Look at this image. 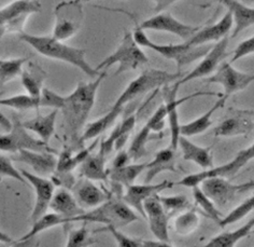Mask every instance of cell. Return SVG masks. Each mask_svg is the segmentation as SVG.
<instances>
[{
	"label": "cell",
	"mask_w": 254,
	"mask_h": 247,
	"mask_svg": "<svg viewBox=\"0 0 254 247\" xmlns=\"http://www.w3.org/2000/svg\"><path fill=\"white\" fill-rule=\"evenodd\" d=\"M181 78V73L173 74L154 68L145 69V71H143L136 79L132 80L126 86L125 90L121 93V95L116 100L112 108L104 117L99 118L92 123H88L85 126V130L81 137L82 143H84L85 141H90V139L93 138H98L99 135L103 134L107 129H109L116 122V120L128 103L132 102V100L145 93L153 91L158 87L168 85Z\"/></svg>",
	"instance_id": "cell-1"
},
{
	"label": "cell",
	"mask_w": 254,
	"mask_h": 247,
	"mask_svg": "<svg viewBox=\"0 0 254 247\" xmlns=\"http://www.w3.org/2000/svg\"><path fill=\"white\" fill-rule=\"evenodd\" d=\"M107 73L103 72L92 82H80L71 94L65 96L62 107V113L65 124L66 136L70 143L72 151L82 149V131L85 130L87 119L95 105L97 91L101 82L106 78ZM84 132V131H83Z\"/></svg>",
	"instance_id": "cell-2"
},
{
	"label": "cell",
	"mask_w": 254,
	"mask_h": 247,
	"mask_svg": "<svg viewBox=\"0 0 254 247\" xmlns=\"http://www.w3.org/2000/svg\"><path fill=\"white\" fill-rule=\"evenodd\" d=\"M20 39L26 42L39 54L77 67L92 79H96L101 74L86 61V51L84 49L70 47L52 36H35L26 34L25 31L20 34Z\"/></svg>",
	"instance_id": "cell-3"
},
{
	"label": "cell",
	"mask_w": 254,
	"mask_h": 247,
	"mask_svg": "<svg viewBox=\"0 0 254 247\" xmlns=\"http://www.w3.org/2000/svg\"><path fill=\"white\" fill-rule=\"evenodd\" d=\"M132 35H134V39L139 47L151 49L162 55L163 58L174 61L177 64L178 69H181L183 66L190 65L193 62L202 59L212 48L211 44L194 47L190 46L188 42L180 44L155 43L149 39L144 30L140 27H137Z\"/></svg>",
	"instance_id": "cell-4"
},
{
	"label": "cell",
	"mask_w": 254,
	"mask_h": 247,
	"mask_svg": "<svg viewBox=\"0 0 254 247\" xmlns=\"http://www.w3.org/2000/svg\"><path fill=\"white\" fill-rule=\"evenodd\" d=\"M139 219L134 210L126 202L118 196H110V199L105 203L86 211L81 216L75 218V221L86 223H100L106 226H112L117 229L128 226Z\"/></svg>",
	"instance_id": "cell-5"
},
{
	"label": "cell",
	"mask_w": 254,
	"mask_h": 247,
	"mask_svg": "<svg viewBox=\"0 0 254 247\" xmlns=\"http://www.w3.org/2000/svg\"><path fill=\"white\" fill-rule=\"evenodd\" d=\"M149 59L141 50V47L134 39V35L130 31H126L120 46L112 54L101 61L96 69L100 72L101 69H108L113 65H119L114 73V76H119L123 73L136 69L148 64Z\"/></svg>",
	"instance_id": "cell-6"
},
{
	"label": "cell",
	"mask_w": 254,
	"mask_h": 247,
	"mask_svg": "<svg viewBox=\"0 0 254 247\" xmlns=\"http://www.w3.org/2000/svg\"><path fill=\"white\" fill-rule=\"evenodd\" d=\"M12 128L5 134L0 135V150L14 155L21 150H31L38 153H52L56 150L51 148L50 145L43 143L41 139L31 136L24 128L23 122L17 115H12Z\"/></svg>",
	"instance_id": "cell-7"
},
{
	"label": "cell",
	"mask_w": 254,
	"mask_h": 247,
	"mask_svg": "<svg viewBox=\"0 0 254 247\" xmlns=\"http://www.w3.org/2000/svg\"><path fill=\"white\" fill-rule=\"evenodd\" d=\"M40 11L39 0H14L0 9V40L5 34H22L29 15Z\"/></svg>",
	"instance_id": "cell-8"
},
{
	"label": "cell",
	"mask_w": 254,
	"mask_h": 247,
	"mask_svg": "<svg viewBox=\"0 0 254 247\" xmlns=\"http://www.w3.org/2000/svg\"><path fill=\"white\" fill-rule=\"evenodd\" d=\"M54 15L55 25L52 37L60 41H65L80 30L84 12L79 0H65L56 5Z\"/></svg>",
	"instance_id": "cell-9"
},
{
	"label": "cell",
	"mask_w": 254,
	"mask_h": 247,
	"mask_svg": "<svg viewBox=\"0 0 254 247\" xmlns=\"http://www.w3.org/2000/svg\"><path fill=\"white\" fill-rule=\"evenodd\" d=\"M252 160H254V143L248 148L240 150L236 157L228 163L220 166H213L209 169H204L199 173L188 175L183 177L181 180L175 182V186L193 188L195 186H199L205 179L211 178V177H224V178L231 177L238 173L241 168Z\"/></svg>",
	"instance_id": "cell-10"
},
{
	"label": "cell",
	"mask_w": 254,
	"mask_h": 247,
	"mask_svg": "<svg viewBox=\"0 0 254 247\" xmlns=\"http://www.w3.org/2000/svg\"><path fill=\"white\" fill-rule=\"evenodd\" d=\"M179 87L180 85L178 84L177 82H175L174 85L171 86H169V84L163 86V97L165 100L164 105L166 107L167 119H168L169 128H170V137H171L170 147L174 150L178 149L179 138L181 136V133H180L181 124L179 122V112H178L179 106L189 99L201 96V95H215V93H211V92H196L194 94L189 95L187 97L178 99L177 94H178V91H179Z\"/></svg>",
	"instance_id": "cell-11"
},
{
	"label": "cell",
	"mask_w": 254,
	"mask_h": 247,
	"mask_svg": "<svg viewBox=\"0 0 254 247\" xmlns=\"http://www.w3.org/2000/svg\"><path fill=\"white\" fill-rule=\"evenodd\" d=\"M254 81V75L238 71L230 62H223L210 77L206 79L208 83H217L223 87V95L227 98L231 95L244 91Z\"/></svg>",
	"instance_id": "cell-12"
},
{
	"label": "cell",
	"mask_w": 254,
	"mask_h": 247,
	"mask_svg": "<svg viewBox=\"0 0 254 247\" xmlns=\"http://www.w3.org/2000/svg\"><path fill=\"white\" fill-rule=\"evenodd\" d=\"M21 173L35 191V205L30 215V221L31 224H34L36 220L48 213L56 186L49 177H42L25 169H21Z\"/></svg>",
	"instance_id": "cell-13"
},
{
	"label": "cell",
	"mask_w": 254,
	"mask_h": 247,
	"mask_svg": "<svg viewBox=\"0 0 254 247\" xmlns=\"http://www.w3.org/2000/svg\"><path fill=\"white\" fill-rule=\"evenodd\" d=\"M228 41H230V37L227 36L222 40L215 42L214 46L210 49V51L202 58L199 64L187 76H184L181 79L176 81L177 83L182 85L195 79L210 77L211 75H213V73L218 71V68L227 56Z\"/></svg>",
	"instance_id": "cell-14"
},
{
	"label": "cell",
	"mask_w": 254,
	"mask_h": 247,
	"mask_svg": "<svg viewBox=\"0 0 254 247\" xmlns=\"http://www.w3.org/2000/svg\"><path fill=\"white\" fill-rule=\"evenodd\" d=\"M138 27H140L143 30L164 31V33L173 34L181 38L186 42L189 41L201 28L200 26H194V25L182 23L168 12L157 13L156 15L142 22Z\"/></svg>",
	"instance_id": "cell-15"
},
{
	"label": "cell",
	"mask_w": 254,
	"mask_h": 247,
	"mask_svg": "<svg viewBox=\"0 0 254 247\" xmlns=\"http://www.w3.org/2000/svg\"><path fill=\"white\" fill-rule=\"evenodd\" d=\"M174 186L175 182L169 180H164L158 183H143V185H136V183H134V185L126 188V191L122 196V199L145 219V213L143 208L144 202L152 198V196L160 194L164 190L173 188Z\"/></svg>",
	"instance_id": "cell-16"
},
{
	"label": "cell",
	"mask_w": 254,
	"mask_h": 247,
	"mask_svg": "<svg viewBox=\"0 0 254 247\" xmlns=\"http://www.w3.org/2000/svg\"><path fill=\"white\" fill-rule=\"evenodd\" d=\"M158 195H154L144 202L143 208L145 219L148 220L152 234L163 242H169V218L164 210Z\"/></svg>",
	"instance_id": "cell-17"
},
{
	"label": "cell",
	"mask_w": 254,
	"mask_h": 247,
	"mask_svg": "<svg viewBox=\"0 0 254 247\" xmlns=\"http://www.w3.org/2000/svg\"><path fill=\"white\" fill-rule=\"evenodd\" d=\"M10 159L27 164L34 169L35 174L42 177H51L57 167L59 159L52 153H38L31 150H21L12 155Z\"/></svg>",
	"instance_id": "cell-18"
},
{
	"label": "cell",
	"mask_w": 254,
	"mask_h": 247,
	"mask_svg": "<svg viewBox=\"0 0 254 247\" xmlns=\"http://www.w3.org/2000/svg\"><path fill=\"white\" fill-rule=\"evenodd\" d=\"M200 185L202 191L213 201L215 205L220 207L232 203L239 193L240 188L239 185L232 183L224 177H211L205 179Z\"/></svg>",
	"instance_id": "cell-19"
},
{
	"label": "cell",
	"mask_w": 254,
	"mask_h": 247,
	"mask_svg": "<svg viewBox=\"0 0 254 247\" xmlns=\"http://www.w3.org/2000/svg\"><path fill=\"white\" fill-rule=\"evenodd\" d=\"M71 191L80 206L85 211L93 210V208L101 205L111 196V194L95 185L93 180L83 178V177L77 180Z\"/></svg>",
	"instance_id": "cell-20"
},
{
	"label": "cell",
	"mask_w": 254,
	"mask_h": 247,
	"mask_svg": "<svg viewBox=\"0 0 254 247\" xmlns=\"http://www.w3.org/2000/svg\"><path fill=\"white\" fill-rule=\"evenodd\" d=\"M233 16L230 11H226V13L221 17L217 23L213 25H209L207 27L200 28L189 41H187L190 46L199 47L206 46L210 42H218L228 36V33L233 27Z\"/></svg>",
	"instance_id": "cell-21"
},
{
	"label": "cell",
	"mask_w": 254,
	"mask_h": 247,
	"mask_svg": "<svg viewBox=\"0 0 254 247\" xmlns=\"http://www.w3.org/2000/svg\"><path fill=\"white\" fill-rule=\"evenodd\" d=\"M250 111H238L237 115L224 119L213 130L215 137H235L247 135L252 131L254 120Z\"/></svg>",
	"instance_id": "cell-22"
},
{
	"label": "cell",
	"mask_w": 254,
	"mask_h": 247,
	"mask_svg": "<svg viewBox=\"0 0 254 247\" xmlns=\"http://www.w3.org/2000/svg\"><path fill=\"white\" fill-rule=\"evenodd\" d=\"M50 210L75 223V218L81 216L86 211L78 203L71 190L60 188L55 190L52 202L50 204Z\"/></svg>",
	"instance_id": "cell-23"
},
{
	"label": "cell",
	"mask_w": 254,
	"mask_h": 247,
	"mask_svg": "<svg viewBox=\"0 0 254 247\" xmlns=\"http://www.w3.org/2000/svg\"><path fill=\"white\" fill-rule=\"evenodd\" d=\"M182 151L183 159L195 163L202 169H209L213 167V156L210 147H201L199 145L190 142L188 137L180 136L179 145Z\"/></svg>",
	"instance_id": "cell-24"
},
{
	"label": "cell",
	"mask_w": 254,
	"mask_h": 247,
	"mask_svg": "<svg viewBox=\"0 0 254 247\" xmlns=\"http://www.w3.org/2000/svg\"><path fill=\"white\" fill-rule=\"evenodd\" d=\"M164 172H178L176 167V150L170 146L168 148L157 151L154 159L147 163L144 183H151L157 175Z\"/></svg>",
	"instance_id": "cell-25"
},
{
	"label": "cell",
	"mask_w": 254,
	"mask_h": 247,
	"mask_svg": "<svg viewBox=\"0 0 254 247\" xmlns=\"http://www.w3.org/2000/svg\"><path fill=\"white\" fill-rule=\"evenodd\" d=\"M217 1L226 7L233 16L235 26L232 38L237 37L241 31L254 25V8L248 7L238 0H217Z\"/></svg>",
	"instance_id": "cell-26"
},
{
	"label": "cell",
	"mask_w": 254,
	"mask_h": 247,
	"mask_svg": "<svg viewBox=\"0 0 254 247\" xmlns=\"http://www.w3.org/2000/svg\"><path fill=\"white\" fill-rule=\"evenodd\" d=\"M226 100H227V97L224 96L223 94H221L217 102H215L212 105L211 108L208 111H206L204 115H201L197 119H195L189 123L181 124V129H180L181 136L192 137L206 132L212 125V116L214 115V112L218 111L221 108H223Z\"/></svg>",
	"instance_id": "cell-27"
},
{
	"label": "cell",
	"mask_w": 254,
	"mask_h": 247,
	"mask_svg": "<svg viewBox=\"0 0 254 247\" xmlns=\"http://www.w3.org/2000/svg\"><path fill=\"white\" fill-rule=\"evenodd\" d=\"M57 113H59V109H54L46 116L38 115L33 119L24 121L23 125L27 131L36 133L39 136V139L49 145L51 138L55 133Z\"/></svg>",
	"instance_id": "cell-28"
},
{
	"label": "cell",
	"mask_w": 254,
	"mask_h": 247,
	"mask_svg": "<svg viewBox=\"0 0 254 247\" xmlns=\"http://www.w3.org/2000/svg\"><path fill=\"white\" fill-rule=\"evenodd\" d=\"M79 173L83 178L93 181H105L108 179L106 168V155L98 150L96 155H90L79 166Z\"/></svg>",
	"instance_id": "cell-29"
},
{
	"label": "cell",
	"mask_w": 254,
	"mask_h": 247,
	"mask_svg": "<svg viewBox=\"0 0 254 247\" xmlns=\"http://www.w3.org/2000/svg\"><path fill=\"white\" fill-rule=\"evenodd\" d=\"M254 229V217L233 231H226L212 238L207 244L201 247H236L241 240L247 238Z\"/></svg>",
	"instance_id": "cell-30"
},
{
	"label": "cell",
	"mask_w": 254,
	"mask_h": 247,
	"mask_svg": "<svg viewBox=\"0 0 254 247\" xmlns=\"http://www.w3.org/2000/svg\"><path fill=\"white\" fill-rule=\"evenodd\" d=\"M147 167V163H132L127 164L123 167L108 169V178L119 187H129L134 185L138 176Z\"/></svg>",
	"instance_id": "cell-31"
},
{
	"label": "cell",
	"mask_w": 254,
	"mask_h": 247,
	"mask_svg": "<svg viewBox=\"0 0 254 247\" xmlns=\"http://www.w3.org/2000/svg\"><path fill=\"white\" fill-rule=\"evenodd\" d=\"M72 223L71 219H68L66 217L62 216V215H59L56 213H47L44 214L42 217H40L38 220H36L34 224H31V229L23 236L21 239L18 240H29L33 238H37L38 234H40L41 232L51 229V228H54L61 225H67Z\"/></svg>",
	"instance_id": "cell-32"
},
{
	"label": "cell",
	"mask_w": 254,
	"mask_h": 247,
	"mask_svg": "<svg viewBox=\"0 0 254 247\" xmlns=\"http://www.w3.org/2000/svg\"><path fill=\"white\" fill-rule=\"evenodd\" d=\"M152 133H154L152 124L149 121H147V123L142 126L141 130L137 133V135L132 139V142L130 144V147L128 149L130 160L136 162L147 156V144L151 141Z\"/></svg>",
	"instance_id": "cell-33"
},
{
	"label": "cell",
	"mask_w": 254,
	"mask_h": 247,
	"mask_svg": "<svg viewBox=\"0 0 254 247\" xmlns=\"http://www.w3.org/2000/svg\"><path fill=\"white\" fill-rule=\"evenodd\" d=\"M193 198L196 205H197L200 210L205 213L208 218L212 219L218 225L221 223L223 217L221 216V212L219 211L218 206L213 203V201L209 198V196L202 191L200 186H195L192 188Z\"/></svg>",
	"instance_id": "cell-34"
},
{
	"label": "cell",
	"mask_w": 254,
	"mask_h": 247,
	"mask_svg": "<svg viewBox=\"0 0 254 247\" xmlns=\"http://www.w3.org/2000/svg\"><path fill=\"white\" fill-rule=\"evenodd\" d=\"M0 106H5L13 108L15 110H31V109H38L41 108L42 100L40 97H34L30 96L28 94H20L14 95V96L5 97L0 99Z\"/></svg>",
	"instance_id": "cell-35"
},
{
	"label": "cell",
	"mask_w": 254,
	"mask_h": 247,
	"mask_svg": "<svg viewBox=\"0 0 254 247\" xmlns=\"http://www.w3.org/2000/svg\"><path fill=\"white\" fill-rule=\"evenodd\" d=\"M200 219L198 214L195 211H184L178 215L175 219V231L179 236H189L197 230L199 227Z\"/></svg>",
	"instance_id": "cell-36"
},
{
	"label": "cell",
	"mask_w": 254,
	"mask_h": 247,
	"mask_svg": "<svg viewBox=\"0 0 254 247\" xmlns=\"http://www.w3.org/2000/svg\"><path fill=\"white\" fill-rule=\"evenodd\" d=\"M43 73L38 69L37 72L24 71L21 74V81L27 94L34 97H40L42 93V82H43Z\"/></svg>",
	"instance_id": "cell-37"
},
{
	"label": "cell",
	"mask_w": 254,
	"mask_h": 247,
	"mask_svg": "<svg viewBox=\"0 0 254 247\" xmlns=\"http://www.w3.org/2000/svg\"><path fill=\"white\" fill-rule=\"evenodd\" d=\"M26 59H13L0 61V83L4 84L13 80L17 76H21L23 65Z\"/></svg>",
	"instance_id": "cell-38"
},
{
	"label": "cell",
	"mask_w": 254,
	"mask_h": 247,
	"mask_svg": "<svg viewBox=\"0 0 254 247\" xmlns=\"http://www.w3.org/2000/svg\"><path fill=\"white\" fill-rule=\"evenodd\" d=\"M253 210H254V193L250 196V198H248L246 201H244L240 205L235 207L234 210L227 215V216L223 217L219 226L221 228H225L227 226L237 223V221L245 218L247 215L250 214Z\"/></svg>",
	"instance_id": "cell-39"
},
{
	"label": "cell",
	"mask_w": 254,
	"mask_h": 247,
	"mask_svg": "<svg viewBox=\"0 0 254 247\" xmlns=\"http://www.w3.org/2000/svg\"><path fill=\"white\" fill-rule=\"evenodd\" d=\"M158 198H160L164 210L166 211L169 216H171V215L175 213H182L190 207V201L188 200L187 196L183 194L168 196L158 195Z\"/></svg>",
	"instance_id": "cell-40"
},
{
	"label": "cell",
	"mask_w": 254,
	"mask_h": 247,
	"mask_svg": "<svg viewBox=\"0 0 254 247\" xmlns=\"http://www.w3.org/2000/svg\"><path fill=\"white\" fill-rule=\"evenodd\" d=\"M96 243L97 241L91 237L90 231L87 230L85 225H83L81 228L69 232L65 247H88Z\"/></svg>",
	"instance_id": "cell-41"
},
{
	"label": "cell",
	"mask_w": 254,
	"mask_h": 247,
	"mask_svg": "<svg viewBox=\"0 0 254 247\" xmlns=\"http://www.w3.org/2000/svg\"><path fill=\"white\" fill-rule=\"evenodd\" d=\"M136 125V116L131 115L124 119L122 122L119 123V136L116 144H114V150H122L130 136V133L134 130Z\"/></svg>",
	"instance_id": "cell-42"
},
{
	"label": "cell",
	"mask_w": 254,
	"mask_h": 247,
	"mask_svg": "<svg viewBox=\"0 0 254 247\" xmlns=\"http://www.w3.org/2000/svg\"><path fill=\"white\" fill-rule=\"evenodd\" d=\"M100 231H107L111 233L113 239L116 240L118 247H144L142 240H138L126 236V234L121 232L119 229L112 226H106L104 229H101Z\"/></svg>",
	"instance_id": "cell-43"
},
{
	"label": "cell",
	"mask_w": 254,
	"mask_h": 247,
	"mask_svg": "<svg viewBox=\"0 0 254 247\" xmlns=\"http://www.w3.org/2000/svg\"><path fill=\"white\" fill-rule=\"evenodd\" d=\"M0 177H10L22 183H27L26 179L24 178L21 170H18L12 163L10 158L0 155Z\"/></svg>",
	"instance_id": "cell-44"
},
{
	"label": "cell",
	"mask_w": 254,
	"mask_h": 247,
	"mask_svg": "<svg viewBox=\"0 0 254 247\" xmlns=\"http://www.w3.org/2000/svg\"><path fill=\"white\" fill-rule=\"evenodd\" d=\"M251 54H254V35L248 39L241 41L236 49L233 51V56L230 61V63H235L241 59L249 56Z\"/></svg>",
	"instance_id": "cell-45"
},
{
	"label": "cell",
	"mask_w": 254,
	"mask_h": 247,
	"mask_svg": "<svg viewBox=\"0 0 254 247\" xmlns=\"http://www.w3.org/2000/svg\"><path fill=\"white\" fill-rule=\"evenodd\" d=\"M130 161V157L128 155V151L125 150H120L118 151V155L114 158V160L112 162V168H118V167H123L127 164H129Z\"/></svg>",
	"instance_id": "cell-46"
},
{
	"label": "cell",
	"mask_w": 254,
	"mask_h": 247,
	"mask_svg": "<svg viewBox=\"0 0 254 247\" xmlns=\"http://www.w3.org/2000/svg\"><path fill=\"white\" fill-rule=\"evenodd\" d=\"M154 2V11L156 13H161V12L166 10L171 4H174L180 0H152Z\"/></svg>",
	"instance_id": "cell-47"
},
{
	"label": "cell",
	"mask_w": 254,
	"mask_h": 247,
	"mask_svg": "<svg viewBox=\"0 0 254 247\" xmlns=\"http://www.w3.org/2000/svg\"><path fill=\"white\" fill-rule=\"evenodd\" d=\"M39 242L36 240V238L29 239V240H15L13 243L11 244V247H38Z\"/></svg>",
	"instance_id": "cell-48"
},
{
	"label": "cell",
	"mask_w": 254,
	"mask_h": 247,
	"mask_svg": "<svg viewBox=\"0 0 254 247\" xmlns=\"http://www.w3.org/2000/svg\"><path fill=\"white\" fill-rule=\"evenodd\" d=\"M144 247H175L169 242H163V241H143Z\"/></svg>",
	"instance_id": "cell-49"
},
{
	"label": "cell",
	"mask_w": 254,
	"mask_h": 247,
	"mask_svg": "<svg viewBox=\"0 0 254 247\" xmlns=\"http://www.w3.org/2000/svg\"><path fill=\"white\" fill-rule=\"evenodd\" d=\"M0 125L5 132H9L12 128V121L3 115L1 110H0Z\"/></svg>",
	"instance_id": "cell-50"
},
{
	"label": "cell",
	"mask_w": 254,
	"mask_h": 247,
	"mask_svg": "<svg viewBox=\"0 0 254 247\" xmlns=\"http://www.w3.org/2000/svg\"><path fill=\"white\" fill-rule=\"evenodd\" d=\"M239 193H245L250 191V190H254V178L247 182L239 183Z\"/></svg>",
	"instance_id": "cell-51"
},
{
	"label": "cell",
	"mask_w": 254,
	"mask_h": 247,
	"mask_svg": "<svg viewBox=\"0 0 254 247\" xmlns=\"http://www.w3.org/2000/svg\"><path fill=\"white\" fill-rule=\"evenodd\" d=\"M0 242L4 244H12L13 243V240L11 237H9L7 233H4L2 230H0Z\"/></svg>",
	"instance_id": "cell-52"
},
{
	"label": "cell",
	"mask_w": 254,
	"mask_h": 247,
	"mask_svg": "<svg viewBox=\"0 0 254 247\" xmlns=\"http://www.w3.org/2000/svg\"><path fill=\"white\" fill-rule=\"evenodd\" d=\"M247 1H249V2H254V0H247Z\"/></svg>",
	"instance_id": "cell-53"
},
{
	"label": "cell",
	"mask_w": 254,
	"mask_h": 247,
	"mask_svg": "<svg viewBox=\"0 0 254 247\" xmlns=\"http://www.w3.org/2000/svg\"><path fill=\"white\" fill-rule=\"evenodd\" d=\"M252 234H254V229H253V230H252Z\"/></svg>",
	"instance_id": "cell-54"
},
{
	"label": "cell",
	"mask_w": 254,
	"mask_h": 247,
	"mask_svg": "<svg viewBox=\"0 0 254 247\" xmlns=\"http://www.w3.org/2000/svg\"><path fill=\"white\" fill-rule=\"evenodd\" d=\"M0 247H4V246H2V245H0Z\"/></svg>",
	"instance_id": "cell-55"
}]
</instances>
